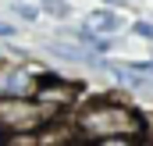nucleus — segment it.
I'll return each mask as SVG.
<instances>
[{
    "label": "nucleus",
    "instance_id": "1",
    "mask_svg": "<svg viewBox=\"0 0 153 146\" xmlns=\"http://www.w3.org/2000/svg\"><path fill=\"white\" fill-rule=\"evenodd\" d=\"M71 128H75V139L78 143H100V139H143V132H146V121L135 114V110L128 107V104H121V100H89V104H82L75 114V121H71Z\"/></svg>",
    "mask_w": 153,
    "mask_h": 146
},
{
    "label": "nucleus",
    "instance_id": "2",
    "mask_svg": "<svg viewBox=\"0 0 153 146\" xmlns=\"http://www.w3.org/2000/svg\"><path fill=\"white\" fill-rule=\"evenodd\" d=\"M50 121H61L53 110H46L36 96H0V136H36Z\"/></svg>",
    "mask_w": 153,
    "mask_h": 146
},
{
    "label": "nucleus",
    "instance_id": "3",
    "mask_svg": "<svg viewBox=\"0 0 153 146\" xmlns=\"http://www.w3.org/2000/svg\"><path fill=\"white\" fill-rule=\"evenodd\" d=\"M75 96H78V89L71 86V82L57 78V75H43V78H39V86H36V100H39L46 110H53L57 118L75 104Z\"/></svg>",
    "mask_w": 153,
    "mask_h": 146
},
{
    "label": "nucleus",
    "instance_id": "4",
    "mask_svg": "<svg viewBox=\"0 0 153 146\" xmlns=\"http://www.w3.org/2000/svg\"><path fill=\"white\" fill-rule=\"evenodd\" d=\"M43 75L25 64H0V96H36V86Z\"/></svg>",
    "mask_w": 153,
    "mask_h": 146
},
{
    "label": "nucleus",
    "instance_id": "5",
    "mask_svg": "<svg viewBox=\"0 0 153 146\" xmlns=\"http://www.w3.org/2000/svg\"><path fill=\"white\" fill-rule=\"evenodd\" d=\"M71 39H75L78 46H85L89 54H103V50H111V39H107V36H100V32H93L89 25H82L78 32H71Z\"/></svg>",
    "mask_w": 153,
    "mask_h": 146
},
{
    "label": "nucleus",
    "instance_id": "6",
    "mask_svg": "<svg viewBox=\"0 0 153 146\" xmlns=\"http://www.w3.org/2000/svg\"><path fill=\"white\" fill-rule=\"evenodd\" d=\"M85 25L93 29V32H114V29H121V18H117L114 11H93L89 18H85Z\"/></svg>",
    "mask_w": 153,
    "mask_h": 146
},
{
    "label": "nucleus",
    "instance_id": "7",
    "mask_svg": "<svg viewBox=\"0 0 153 146\" xmlns=\"http://www.w3.org/2000/svg\"><path fill=\"white\" fill-rule=\"evenodd\" d=\"M50 50L64 61H93V54L85 46H75V43H50Z\"/></svg>",
    "mask_w": 153,
    "mask_h": 146
},
{
    "label": "nucleus",
    "instance_id": "8",
    "mask_svg": "<svg viewBox=\"0 0 153 146\" xmlns=\"http://www.w3.org/2000/svg\"><path fill=\"white\" fill-rule=\"evenodd\" d=\"M11 11H14L18 18H25V22H36V18H39V11L29 7V4H11Z\"/></svg>",
    "mask_w": 153,
    "mask_h": 146
},
{
    "label": "nucleus",
    "instance_id": "9",
    "mask_svg": "<svg viewBox=\"0 0 153 146\" xmlns=\"http://www.w3.org/2000/svg\"><path fill=\"white\" fill-rule=\"evenodd\" d=\"M132 32H135L139 39H150V43H153V22H135Z\"/></svg>",
    "mask_w": 153,
    "mask_h": 146
},
{
    "label": "nucleus",
    "instance_id": "10",
    "mask_svg": "<svg viewBox=\"0 0 153 146\" xmlns=\"http://www.w3.org/2000/svg\"><path fill=\"white\" fill-rule=\"evenodd\" d=\"M89 146H139V139H100V143H89Z\"/></svg>",
    "mask_w": 153,
    "mask_h": 146
},
{
    "label": "nucleus",
    "instance_id": "11",
    "mask_svg": "<svg viewBox=\"0 0 153 146\" xmlns=\"http://www.w3.org/2000/svg\"><path fill=\"white\" fill-rule=\"evenodd\" d=\"M46 11H50L53 18H64V14H68V7H64L61 0H46Z\"/></svg>",
    "mask_w": 153,
    "mask_h": 146
},
{
    "label": "nucleus",
    "instance_id": "12",
    "mask_svg": "<svg viewBox=\"0 0 153 146\" xmlns=\"http://www.w3.org/2000/svg\"><path fill=\"white\" fill-rule=\"evenodd\" d=\"M11 36H18L14 25H11V22H0V39H11Z\"/></svg>",
    "mask_w": 153,
    "mask_h": 146
},
{
    "label": "nucleus",
    "instance_id": "13",
    "mask_svg": "<svg viewBox=\"0 0 153 146\" xmlns=\"http://www.w3.org/2000/svg\"><path fill=\"white\" fill-rule=\"evenodd\" d=\"M0 146H4V136H0Z\"/></svg>",
    "mask_w": 153,
    "mask_h": 146
}]
</instances>
